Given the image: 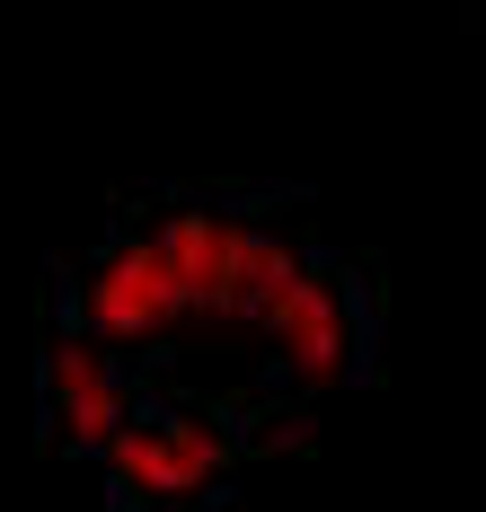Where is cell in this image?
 Masks as SVG:
<instances>
[{
  "label": "cell",
  "mask_w": 486,
  "mask_h": 512,
  "mask_svg": "<svg viewBox=\"0 0 486 512\" xmlns=\"http://www.w3.org/2000/svg\"><path fill=\"white\" fill-rule=\"evenodd\" d=\"M372 362V274L292 195L168 186L54 274L45 433L115 512H213Z\"/></svg>",
  "instance_id": "6da1fadb"
}]
</instances>
